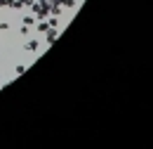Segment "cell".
<instances>
[{
	"mask_svg": "<svg viewBox=\"0 0 153 149\" xmlns=\"http://www.w3.org/2000/svg\"><path fill=\"white\" fill-rule=\"evenodd\" d=\"M31 5H33V0H14L12 10H21V7H31Z\"/></svg>",
	"mask_w": 153,
	"mask_h": 149,
	"instance_id": "cell-3",
	"label": "cell"
},
{
	"mask_svg": "<svg viewBox=\"0 0 153 149\" xmlns=\"http://www.w3.org/2000/svg\"><path fill=\"white\" fill-rule=\"evenodd\" d=\"M24 71H26V64H19V66H17V76L24 74Z\"/></svg>",
	"mask_w": 153,
	"mask_h": 149,
	"instance_id": "cell-8",
	"label": "cell"
},
{
	"mask_svg": "<svg viewBox=\"0 0 153 149\" xmlns=\"http://www.w3.org/2000/svg\"><path fill=\"white\" fill-rule=\"evenodd\" d=\"M57 38H59V29L57 26H50V29L45 31V43H47V45H52Z\"/></svg>",
	"mask_w": 153,
	"mask_h": 149,
	"instance_id": "cell-1",
	"label": "cell"
},
{
	"mask_svg": "<svg viewBox=\"0 0 153 149\" xmlns=\"http://www.w3.org/2000/svg\"><path fill=\"white\" fill-rule=\"evenodd\" d=\"M28 29H31V26H21L19 33H21V36H28Z\"/></svg>",
	"mask_w": 153,
	"mask_h": 149,
	"instance_id": "cell-7",
	"label": "cell"
},
{
	"mask_svg": "<svg viewBox=\"0 0 153 149\" xmlns=\"http://www.w3.org/2000/svg\"><path fill=\"white\" fill-rule=\"evenodd\" d=\"M36 17H24V26H36Z\"/></svg>",
	"mask_w": 153,
	"mask_h": 149,
	"instance_id": "cell-5",
	"label": "cell"
},
{
	"mask_svg": "<svg viewBox=\"0 0 153 149\" xmlns=\"http://www.w3.org/2000/svg\"><path fill=\"white\" fill-rule=\"evenodd\" d=\"M0 7H7V0H0Z\"/></svg>",
	"mask_w": 153,
	"mask_h": 149,
	"instance_id": "cell-9",
	"label": "cell"
},
{
	"mask_svg": "<svg viewBox=\"0 0 153 149\" xmlns=\"http://www.w3.org/2000/svg\"><path fill=\"white\" fill-rule=\"evenodd\" d=\"M0 31H10V24L7 21H0Z\"/></svg>",
	"mask_w": 153,
	"mask_h": 149,
	"instance_id": "cell-6",
	"label": "cell"
},
{
	"mask_svg": "<svg viewBox=\"0 0 153 149\" xmlns=\"http://www.w3.org/2000/svg\"><path fill=\"white\" fill-rule=\"evenodd\" d=\"M61 7H68V10H76L78 7V0H59Z\"/></svg>",
	"mask_w": 153,
	"mask_h": 149,
	"instance_id": "cell-4",
	"label": "cell"
},
{
	"mask_svg": "<svg viewBox=\"0 0 153 149\" xmlns=\"http://www.w3.org/2000/svg\"><path fill=\"white\" fill-rule=\"evenodd\" d=\"M24 50H26V52H38V50H40V40H38V38L26 40V43H24Z\"/></svg>",
	"mask_w": 153,
	"mask_h": 149,
	"instance_id": "cell-2",
	"label": "cell"
}]
</instances>
